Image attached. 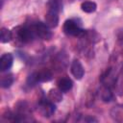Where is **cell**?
Here are the masks:
<instances>
[{"mask_svg": "<svg viewBox=\"0 0 123 123\" xmlns=\"http://www.w3.org/2000/svg\"><path fill=\"white\" fill-rule=\"evenodd\" d=\"M14 31H15L16 37L21 42H24V43L31 42L33 39H35L37 37V36H36V34L33 30L32 25H30V26H19V27H16L14 29Z\"/></svg>", "mask_w": 123, "mask_h": 123, "instance_id": "1", "label": "cell"}, {"mask_svg": "<svg viewBox=\"0 0 123 123\" xmlns=\"http://www.w3.org/2000/svg\"><path fill=\"white\" fill-rule=\"evenodd\" d=\"M63 32L67 36L79 37L84 34V30L81 28V24H79L75 19H67L63 23Z\"/></svg>", "mask_w": 123, "mask_h": 123, "instance_id": "2", "label": "cell"}, {"mask_svg": "<svg viewBox=\"0 0 123 123\" xmlns=\"http://www.w3.org/2000/svg\"><path fill=\"white\" fill-rule=\"evenodd\" d=\"M31 25L33 27V30L37 37H40L41 39H44V40H49L52 37V32L50 31V27L47 26L45 23L38 21Z\"/></svg>", "mask_w": 123, "mask_h": 123, "instance_id": "3", "label": "cell"}, {"mask_svg": "<svg viewBox=\"0 0 123 123\" xmlns=\"http://www.w3.org/2000/svg\"><path fill=\"white\" fill-rule=\"evenodd\" d=\"M38 112L44 117H50L56 111V107L54 103L50 100H42L39 102L37 106Z\"/></svg>", "mask_w": 123, "mask_h": 123, "instance_id": "4", "label": "cell"}, {"mask_svg": "<svg viewBox=\"0 0 123 123\" xmlns=\"http://www.w3.org/2000/svg\"><path fill=\"white\" fill-rule=\"evenodd\" d=\"M59 12L48 9V12L45 13V24L50 28H55L59 24Z\"/></svg>", "mask_w": 123, "mask_h": 123, "instance_id": "5", "label": "cell"}, {"mask_svg": "<svg viewBox=\"0 0 123 123\" xmlns=\"http://www.w3.org/2000/svg\"><path fill=\"white\" fill-rule=\"evenodd\" d=\"M71 73L77 80H81L84 77L85 69H84L82 63L80 62V61L74 60L72 62V63H71Z\"/></svg>", "mask_w": 123, "mask_h": 123, "instance_id": "6", "label": "cell"}, {"mask_svg": "<svg viewBox=\"0 0 123 123\" xmlns=\"http://www.w3.org/2000/svg\"><path fill=\"white\" fill-rule=\"evenodd\" d=\"M12 62H13V57L11 53H6L2 55V57L0 58V70L4 72L10 69L11 66L12 65Z\"/></svg>", "mask_w": 123, "mask_h": 123, "instance_id": "7", "label": "cell"}, {"mask_svg": "<svg viewBox=\"0 0 123 123\" xmlns=\"http://www.w3.org/2000/svg\"><path fill=\"white\" fill-rule=\"evenodd\" d=\"M115 75L112 71L111 68H110L109 70H107V72L101 77V82L103 84V86H109V87H112V86L114 85L115 83Z\"/></svg>", "mask_w": 123, "mask_h": 123, "instance_id": "8", "label": "cell"}, {"mask_svg": "<svg viewBox=\"0 0 123 123\" xmlns=\"http://www.w3.org/2000/svg\"><path fill=\"white\" fill-rule=\"evenodd\" d=\"M57 85H58V88L62 92H66L72 88L73 83H72L71 79H69L68 77H62L58 81Z\"/></svg>", "mask_w": 123, "mask_h": 123, "instance_id": "9", "label": "cell"}, {"mask_svg": "<svg viewBox=\"0 0 123 123\" xmlns=\"http://www.w3.org/2000/svg\"><path fill=\"white\" fill-rule=\"evenodd\" d=\"M100 97L104 102H111L113 99V94L111 92V88L106 86H103L100 89Z\"/></svg>", "mask_w": 123, "mask_h": 123, "instance_id": "10", "label": "cell"}, {"mask_svg": "<svg viewBox=\"0 0 123 123\" xmlns=\"http://www.w3.org/2000/svg\"><path fill=\"white\" fill-rule=\"evenodd\" d=\"M48 99L53 103H58L62 100V91L59 88H52L48 92Z\"/></svg>", "mask_w": 123, "mask_h": 123, "instance_id": "11", "label": "cell"}, {"mask_svg": "<svg viewBox=\"0 0 123 123\" xmlns=\"http://www.w3.org/2000/svg\"><path fill=\"white\" fill-rule=\"evenodd\" d=\"M111 117L118 122H123V106H116L111 111Z\"/></svg>", "mask_w": 123, "mask_h": 123, "instance_id": "12", "label": "cell"}, {"mask_svg": "<svg viewBox=\"0 0 123 123\" xmlns=\"http://www.w3.org/2000/svg\"><path fill=\"white\" fill-rule=\"evenodd\" d=\"M81 9L83 12L90 13V12H94L97 9V5L95 2L92 1H85L81 4Z\"/></svg>", "mask_w": 123, "mask_h": 123, "instance_id": "13", "label": "cell"}, {"mask_svg": "<svg viewBox=\"0 0 123 123\" xmlns=\"http://www.w3.org/2000/svg\"><path fill=\"white\" fill-rule=\"evenodd\" d=\"M13 75L12 73H9V74H6V75H3L1 77V80H0V85L2 87L4 88H7V87H10L12 83H13Z\"/></svg>", "mask_w": 123, "mask_h": 123, "instance_id": "14", "label": "cell"}, {"mask_svg": "<svg viewBox=\"0 0 123 123\" xmlns=\"http://www.w3.org/2000/svg\"><path fill=\"white\" fill-rule=\"evenodd\" d=\"M37 81L38 83H41V82H48L52 79V73L49 71V70H42V71H39V72H37Z\"/></svg>", "mask_w": 123, "mask_h": 123, "instance_id": "15", "label": "cell"}, {"mask_svg": "<svg viewBox=\"0 0 123 123\" xmlns=\"http://www.w3.org/2000/svg\"><path fill=\"white\" fill-rule=\"evenodd\" d=\"M12 37V31H10L7 28H2L1 29V32H0V40H1L2 43H6V42L11 41Z\"/></svg>", "mask_w": 123, "mask_h": 123, "instance_id": "16", "label": "cell"}, {"mask_svg": "<svg viewBox=\"0 0 123 123\" xmlns=\"http://www.w3.org/2000/svg\"><path fill=\"white\" fill-rule=\"evenodd\" d=\"M62 4L61 0H49V2H48V9H50V10L60 12L62 10Z\"/></svg>", "mask_w": 123, "mask_h": 123, "instance_id": "17", "label": "cell"}, {"mask_svg": "<svg viewBox=\"0 0 123 123\" xmlns=\"http://www.w3.org/2000/svg\"><path fill=\"white\" fill-rule=\"evenodd\" d=\"M37 83H38V81H37V73H33V74H31V75L28 77V80H27L28 86H36Z\"/></svg>", "mask_w": 123, "mask_h": 123, "instance_id": "18", "label": "cell"}]
</instances>
